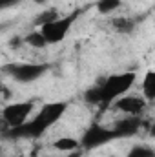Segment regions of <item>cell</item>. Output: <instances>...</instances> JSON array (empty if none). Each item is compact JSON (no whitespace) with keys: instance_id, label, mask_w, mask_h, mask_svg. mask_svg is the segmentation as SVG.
I'll list each match as a JSON object with an SVG mask.
<instances>
[{"instance_id":"obj_7","label":"cell","mask_w":155,"mask_h":157,"mask_svg":"<svg viewBox=\"0 0 155 157\" xmlns=\"http://www.w3.org/2000/svg\"><path fill=\"white\" fill-rule=\"evenodd\" d=\"M117 110L124 112V113H130V115H139L144 106H146V101L141 99V97H133V95H124V97H119L117 99Z\"/></svg>"},{"instance_id":"obj_9","label":"cell","mask_w":155,"mask_h":157,"mask_svg":"<svg viewBox=\"0 0 155 157\" xmlns=\"http://www.w3.org/2000/svg\"><path fill=\"white\" fill-rule=\"evenodd\" d=\"M142 93H144L146 101H153L155 99V73L153 71H148L144 80H142Z\"/></svg>"},{"instance_id":"obj_10","label":"cell","mask_w":155,"mask_h":157,"mask_svg":"<svg viewBox=\"0 0 155 157\" xmlns=\"http://www.w3.org/2000/svg\"><path fill=\"white\" fill-rule=\"evenodd\" d=\"M53 148H57L59 152H73L78 148V141L73 137H60L53 143Z\"/></svg>"},{"instance_id":"obj_5","label":"cell","mask_w":155,"mask_h":157,"mask_svg":"<svg viewBox=\"0 0 155 157\" xmlns=\"http://www.w3.org/2000/svg\"><path fill=\"white\" fill-rule=\"evenodd\" d=\"M6 71L11 75L13 80L22 82V84H29V82L39 80L47 71V66L46 64H9L6 68Z\"/></svg>"},{"instance_id":"obj_15","label":"cell","mask_w":155,"mask_h":157,"mask_svg":"<svg viewBox=\"0 0 155 157\" xmlns=\"http://www.w3.org/2000/svg\"><path fill=\"white\" fill-rule=\"evenodd\" d=\"M126 157H155V152H153V148H152V146L139 144V146H133Z\"/></svg>"},{"instance_id":"obj_19","label":"cell","mask_w":155,"mask_h":157,"mask_svg":"<svg viewBox=\"0 0 155 157\" xmlns=\"http://www.w3.org/2000/svg\"><path fill=\"white\" fill-rule=\"evenodd\" d=\"M64 157H71V155H64Z\"/></svg>"},{"instance_id":"obj_21","label":"cell","mask_w":155,"mask_h":157,"mask_svg":"<svg viewBox=\"0 0 155 157\" xmlns=\"http://www.w3.org/2000/svg\"><path fill=\"white\" fill-rule=\"evenodd\" d=\"M20 157H22V155H20Z\"/></svg>"},{"instance_id":"obj_16","label":"cell","mask_w":155,"mask_h":157,"mask_svg":"<svg viewBox=\"0 0 155 157\" xmlns=\"http://www.w3.org/2000/svg\"><path fill=\"white\" fill-rule=\"evenodd\" d=\"M20 0H0V11L2 9H7V7H13V6H17Z\"/></svg>"},{"instance_id":"obj_20","label":"cell","mask_w":155,"mask_h":157,"mask_svg":"<svg viewBox=\"0 0 155 157\" xmlns=\"http://www.w3.org/2000/svg\"><path fill=\"white\" fill-rule=\"evenodd\" d=\"M0 152H2V148H0Z\"/></svg>"},{"instance_id":"obj_13","label":"cell","mask_w":155,"mask_h":157,"mask_svg":"<svg viewBox=\"0 0 155 157\" xmlns=\"http://www.w3.org/2000/svg\"><path fill=\"white\" fill-rule=\"evenodd\" d=\"M113 28H115L119 33H122V35H128V33H131L133 31V28H135V22L133 20H130V18H115L113 22Z\"/></svg>"},{"instance_id":"obj_4","label":"cell","mask_w":155,"mask_h":157,"mask_svg":"<svg viewBox=\"0 0 155 157\" xmlns=\"http://www.w3.org/2000/svg\"><path fill=\"white\" fill-rule=\"evenodd\" d=\"M115 139L117 135L113 132V128H104L100 124H91L84 132L82 139L78 141V146H82L86 150H93V148H100V146H104V144H108Z\"/></svg>"},{"instance_id":"obj_6","label":"cell","mask_w":155,"mask_h":157,"mask_svg":"<svg viewBox=\"0 0 155 157\" xmlns=\"http://www.w3.org/2000/svg\"><path fill=\"white\" fill-rule=\"evenodd\" d=\"M31 110H33L31 102H15L2 110V119L9 128H15L28 121V115L31 113Z\"/></svg>"},{"instance_id":"obj_14","label":"cell","mask_w":155,"mask_h":157,"mask_svg":"<svg viewBox=\"0 0 155 157\" xmlns=\"http://www.w3.org/2000/svg\"><path fill=\"white\" fill-rule=\"evenodd\" d=\"M55 18H59V13H57V9H46V11H42L40 15L35 17V20H33V24L35 26H44V24H47V22H51V20H55Z\"/></svg>"},{"instance_id":"obj_11","label":"cell","mask_w":155,"mask_h":157,"mask_svg":"<svg viewBox=\"0 0 155 157\" xmlns=\"http://www.w3.org/2000/svg\"><path fill=\"white\" fill-rule=\"evenodd\" d=\"M24 42H26L28 46H31V48H37V49H42V48L47 46L40 31H31V33H28V35L24 37Z\"/></svg>"},{"instance_id":"obj_3","label":"cell","mask_w":155,"mask_h":157,"mask_svg":"<svg viewBox=\"0 0 155 157\" xmlns=\"http://www.w3.org/2000/svg\"><path fill=\"white\" fill-rule=\"evenodd\" d=\"M77 18V13L70 15V17H62V18H55L44 26H40V33L46 40V44H59L66 39V35L70 33V29L73 28Z\"/></svg>"},{"instance_id":"obj_17","label":"cell","mask_w":155,"mask_h":157,"mask_svg":"<svg viewBox=\"0 0 155 157\" xmlns=\"http://www.w3.org/2000/svg\"><path fill=\"white\" fill-rule=\"evenodd\" d=\"M4 28H7V24H4V26H0V31H2V29H4Z\"/></svg>"},{"instance_id":"obj_18","label":"cell","mask_w":155,"mask_h":157,"mask_svg":"<svg viewBox=\"0 0 155 157\" xmlns=\"http://www.w3.org/2000/svg\"><path fill=\"white\" fill-rule=\"evenodd\" d=\"M35 2H39V4H42V2H44V0H35Z\"/></svg>"},{"instance_id":"obj_2","label":"cell","mask_w":155,"mask_h":157,"mask_svg":"<svg viewBox=\"0 0 155 157\" xmlns=\"http://www.w3.org/2000/svg\"><path fill=\"white\" fill-rule=\"evenodd\" d=\"M133 82H135V73H131V71L112 75L102 84L89 88L84 93V99L89 104H102V106H106V104L117 101L120 95H124L133 86Z\"/></svg>"},{"instance_id":"obj_12","label":"cell","mask_w":155,"mask_h":157,"mask_svg":"<svg viewBox=\"0 0 155 157\" xmlns=\"http://www.w3.org/2000/svg\"><path fill=\"white\" fill-rule=\"evenodd\" d=\"M120 0H97V11L100 15H110L115 9H119Z\"/></svg>"},{"instance_id":"obj_8","label":"cell","mask_w":155,"mask_h":157,"mask_svg":"<svg viewBox=\"0 0 155 157\" xmlns=\"http://www.w3.org/2000/svg\"><path fill=\"white\" fill-rule=\"evenodd\" d=\"M141 126H142V121L137 115H133V117H130V119L119 121L115 124V128H113V132H115L117 139H120V137H131V135H135L141 130Z\"/></svg>"},{"instance_id":"obj_1","label":"cell","mask_w":155,"mask_h":157,"mask_svg":"<svg viewBox=\"0 0 155 157\" xmlns=\"http://www.w3.org/2000/svg\"><path fill=\"white\" fill-rule=\"evenodd\" d=\"M66 112V102H49V104H44L42 110L39 112V115L33 119V121H26L15 128H9L7 130V137H13V139H20V137H26V139H37L40 135H44L59 119L64 115Z\"/></svg>"}]
</instances>
